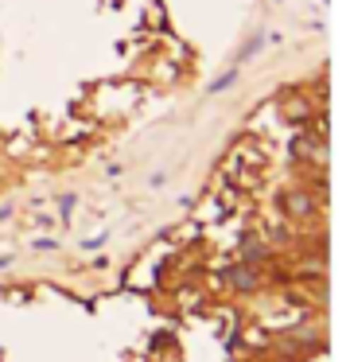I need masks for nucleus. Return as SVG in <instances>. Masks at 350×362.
I'll return each mask as SVG.
<instances>
[{
  "label": "nucleus",
  "instance_id": "nucleus-1",
  "mask_svg": "<svg viewBox=\"0 0 350 362\" xmlns=\"http://www.w3.org/2000/svg\"><path fill=\"white\" fill-rule=\"evenodd\" d=\"M0 265H8V257H0Z\"/></svg>",
  "mask_w": 350,
  "mask_h": 362
}]
</instances>
